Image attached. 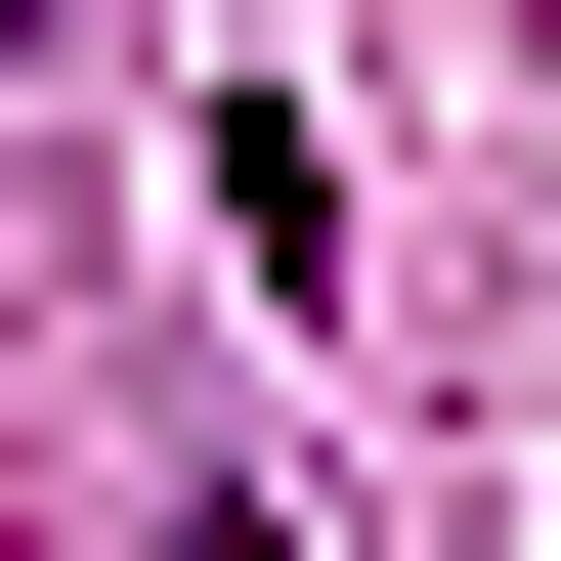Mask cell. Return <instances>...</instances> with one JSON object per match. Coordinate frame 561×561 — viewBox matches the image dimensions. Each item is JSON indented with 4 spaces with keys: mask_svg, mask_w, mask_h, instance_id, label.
Instances as JSON below:
<instances>
[{
    "mask_svg": "<svg viewBox=\"0 0 561 561\" xmlns=\"http://www.w3.org/2000/svg\"><path fill=\"white\" fill-rule=\"evenodd\" d=\"M173 561H260V518H173Z\"/></svg>",
    "mask_w": 561,
    "mask_h": 561,
    "instance_id": "cell-1",
    "label": "cell"
},
{
    "mask_svg": "<svg viewBox=\"0 0 561 561\" xmlns=\"http://www.w3.org/2000/svg\"><path fill=\"white\" fill-rule=\"evenodd\" d=\"M0 44H44V0H0Z\"/></svg>",
    "mask_w": 561,
    "mask_h": 561,
    "instance_id": "cell-2",
    "label": "cell"
}]
</instances>
